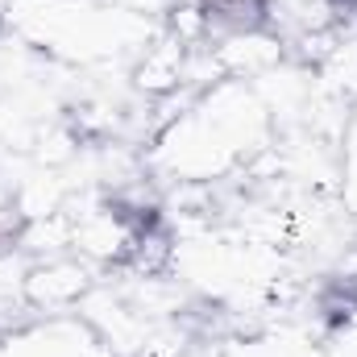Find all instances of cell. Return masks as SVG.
<instances>
[{
	"mask_svg": "<svg viewBox=\"0 0 357 357\" xmlns=\"http://www.w3.org/2000/svg\"><path fill=\"white\" fill-rule=\"evenodd\" d=\"M187 54H191V46H183L175 33L158 29L133 54V88L142 91L146 100H162V96L178 91L183 88V75H187Z\"/></svg>",
	"mask_w": 357,
	"mask_h": 357,
	"instance_id": "obj_2",
	"label": "cell"
},
{
	"mask_svg": "<svg viewBox=\"0 0 357 357\" xmlns=\"http://www.w3.org/2000/svg\"><path fill=\"white\" fill-rule=\"evenodd\" d=\"M91 262L79 254H59V258H38L25 266L21 278V303L25 312H42V316H67L75 312L91 295L96 278H91Z\"/></svg>",
	"mask_w": 357,
	"mask_h": 357,
	"instance_id": "obj_1",
	"label": "cell"
}]
</instances>
